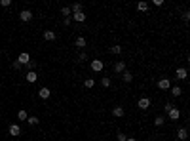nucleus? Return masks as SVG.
I'll list each match as a JSON object with an SVG mask.
<instances>
[{
  "instance_id": "4be33fe9",
  "label": "nucleus",
  "mask_w": 190,
  "mask_h": 141,
  "mask_svg": "<svg viewBox=\"0 0 190 141\" xmlns=\"http://www.w3.org/2000/svg\"><path fill=\"white\" fill-rule=\"evenodd\" d=\"M137 10H139V12H146V10H148V2H139V4H137Z\"/></svg>"
},
{
  "instance_id": "412c9836",
  "label": "nucleus",
  "mask_w": 190,
  "mask_h": 141,
  "mask_svg": "<svg viewBox=\"0 0 190 141\" xmlns=\"http://www.w3.org/2000/svg\"><path fill=\"white\" fill-rule=\"evenodd\" d=\"M17 118L21 120V122H25V120L29 118V116H27V111H23V109H21V111H19V113H17Z\"/></svg>"
},
{
  "instance_id": "f3484780",
  "label": "nucleus",
  "mask_w": 190,
  "mask_h": 141,
  "mask_svg": "<svg viewBox=\"0 0 190 141\" xmlns=\"http://www.w3.org/2000/svg\"><path fill=\"white\" fill-rule=\"evenodd\" d=\"M169 90H171V96L173 97H179L182 94V88L181 86H173V88H169Z\"/></svg>"
},
{
  "instance_id": "6e6552de",
  "label": "nucleus",
  "mask_w": 190,
  "mask_h": 141,
  "mask_svg": "<svg viewBox=\"0 0 190 141\" xmlns=\"http://www.w3.org/2000/svg\"><path fill=\"white\" fill-rule=\"evenodd\" d=\"M19 19H21V21H31V19H32V12H31V10H23L21 14H19Z\"/></svg>"
},
{
  "instance_id": "1a4fd4ad",
  "label": "nucleus",
  "mask_w": 190,
  "mask_h": 141,
  "mask_svg": "<svg viewBox=\"0 0 190 141\" xmlns=\"http://www.w3.org/2000/svg\"><path fill=\"white\" fill-rule=\"evenodd\" d=\"M19 133H21V128H19V124H10V135L17 137Z\"/></svg>"
},
{
  "instance_id": "7c9ffc66",
  "label": "nucleus",
  "mask_w": 190,
  "mask_h": 141,
  "mask_svg": "<svg viewBox=\"0 0 190 141\" xmlns=\"http://www.w3.org/2000/svg\"><path fill=\"white\" fill-rule=\"evenodd\" d=\"M0 4L4 6V8H8V6H12V0H0Z\"/></svg>"
},
{
  "instance_id": "f8f14e48",
  "label": "nucleus",
  "mask_w": 190,
  "mask_h": 141,
  "mask_svg": "<svg viewBox=\"0 0 190 141\" xmlns=\"http://www.w3.org/2000/svg\"><path fill=\"white\" fill-rule=\"evenodd\" d=\"M72 19H74V21H78V23H84L87 19V15L84 14V12H78V14H72Z\"/></svg>"
},
{
  "instance_id": "a211bd4d",
  "label": "nucleus",
  "mask_w": 190,
  "mask_h": 141,
  "mask_svg": "<svg viewBox=\"0 0 190 141\" xmlns=\"http://www.w3.org/2000/svg\"><path fill=\"white\" fill-rule=\"evenodd\" d=\"M122 78H124V82H127V84H129V82H133V74L129 73V71H124V73H122Z\"/></svg>"
},
{
  "instance_id": "a878e982",
  "label": "nucleus",
  "mask_w": 190,
  "mask_h": 141,
  "mask_svg": "<svg viewBox=\"0 0 190 141\" xmlns=\"http://www.w3.org/2000/svg\"><path fill=\"white\" fill-rule=\"evenodd\" d=\"M27 124H29V126H36V124H38V118H36V116H29V118H27Z\"/></svg>"
},
{
  "instance_id": "aec40b11",
  "label": "nucleus",
  "mask_w": 190,
  "mask_h": 141,
  "mask_svg": "<svg viewBox=\"0 0 190 141\" xmlns=\"http://www.w3.org/2000/svg\"><path fill=\"white\" fill-rule=\"evenodd\" d=\"M84 86H86L87 90H91V88L95 86V80H93V78H86V80H84Z\"/></svg>"
},
{
  "instance_id": "9b49d317",
  "label": "nucleus",
  "mask_w": 190,
  "mask_h": 141,
  "mask_svg": "<svg viewBox=\"0 0 190 141\" xmlns=\"http://www.w3.org/2000/svg\"><path fill=\"white\" fill-rule=\"evenodd\" d=\"M74 46H76V48H80V50H82V48H86V46H87V40H86V38H84V36H78L76 40H74Z\"/></svg>"
},
{
  "instance_id": "c756f323",
  "label": "nucleus",
  "mask_w": 190,
  "mask_h": 141,
  "mask_svg": "<svg viewBox=\"0 0 190 141\" xmlns=\"http://www.w3.org/2000/svg\"><path fill=\"white\" fill-rule=\"evenodd\" d=\"M173 107H175V105H173L171 101H167V103H165V107H163V109H165V113H169V111H171Z\"/></svg>"
},
{
  "instance_id": "393cba45",
  "label": "nucleus",
  "mask_w": 190,
  "mask_h": 141,
  "mask_svg": "<svg viewBox=\"0 0 190 141\" xmlns=\"http://www.w3.org/2000/svg\"><path fill=\"white\" fill-rule=\"evenodd\" d=\"M61 15H65V17H70V8H68V6H63V8H61Z\"/></svg>"
},
{
  "instance_id": "2eb2a0df",
  "label": "nucleus",
  "mask_w": 190,
  "mask_h": 141,
  "mask_svg": "<svg viewBox=\"0 0 190 141\" xmlns=\"http://www.w3.org/2000/svg\"><path fill=\"white\" fill-rule=\"evenodd\" d=\"M36 80H38V74L34 73V71H29V73H27V82L32 84V82H36Z\"/></svg>"
},
{
  "instance_id": "2f4dec72",
  "label": "nucleus",
  "mask_w": 190,
  "mask_h": 141,
  "mask_svg": "<svg viewBox=\"0 0 190 141\" xmlns=\"http://www.w3.org/2000/svg\"><path fill=\"white\" fill-rule=\"evenodd\" d=\"M70 23H72V17H65L63 19V25H67V27L70 25Z\"/></svg>"
},
{
  "instance_id": "ddd939ff",
  "label": "nucleus",
  "mask_w": 190,
  "mask_h": 141,
  "mask_svg": "<svg viewBox=\"0 0 190 141\" xmlns=\"http://www.w3.org/2000/svg\"><path fill=\"white\" fill-rule=\"evenodd\" d=\"M114 71H116L118 74H122L124 71H126V63H124V61H116V63H114Z\"/></svg>"
},
{
  "instance_id": "bb28decb",
  "label": "nucleus",
  "mask_w": 190,
  "mask_h": 141,
  "mask_svg": "<svg viewBox=\"0 0 190 141\" xmlns=\"http://www.w3.org/2000/svg\"><path fill=\"white\" fill-rule=\"evenodd\" d=\"M101 84H103V88H109L110 86V78L109 76H103V78H101Z\"/></svg>"
},
{
  "instance_id": "20e7f679",
  "label": "nucleus",
  "mask_w": 190,
  "mask_h": 141,
  "mask_svg": "<svg viewBox=\"0 0 190 141\" xmlns=\"http://www.w3.org/2000/svg\"><path fill=\"white\" fill-rule=\"evenodd\" d=\"M188 137V130L186 128H179L177 130V141H185Z\"/></svg>"
},
{
  "instance_id": "9d476101",
  "label": "nucleus",
  "mask_w": 190,
  "mask_h": 141,
  "mask_svg": "<svg viewBox=\"0 0 190 141\" xmlns=\"http://www.w3.org/2000/svg\"><path fill=\"white\" fill-rule=\"evenodd\" d=\"M177 78H179V80H185V78L186 76H188V71H186V69L185 67H179V69H177Z\"/></svg>"
},
{
  "instance_id": "4468645a",
  "label": "nucleus",
  "mask_w": 190,
  "mask_h": 141,
  "mask_svg": "<svg viewBox=\"0 0 190 141\" xmlns=\"http://www.w3.org/2000/svg\"><path fill=\"white\" fill-rule=\"evenodd\" d=\"M112 114L116 116V118H122L124 114H126V111H124V107H114V109H112Z\"/></svg>"
},
{
  "instance_id": "5701e85b",
  "label": "nucleus",
  "mask_w": 190,
  "mask_h": 141,
  "mask_svg": "<svg viewBox=\"0 0 190 141\" xmlns=\"http://www.w3.org/2000/svg\"><path fill=\"white\" fill-rule=\"evenodd\" d=\"M163 122H165V118H163V116H156V118H154V126H163Z\"/></svg>"
},
{
  "instance_id": "c85d7f7f",
  "label": "nucleus",
  "mask_w": 190,
  "mask_h": 141,
  "mask_svg": "<svg viewBox=\"0 0 190 141\" xmlns=\"http://www.w3.org/2000/svg\"><path fill=\"white\" fill-rule=\"evenodd\" d=\"M12 69H14V71H19V69H21V63H19V61H12Z\"/></svg>"
},
{
  "instance_id": "b1692460",
  "label": "nucleus",
  "mask_w": 190,
  "mask_h": 141,
  "mask_svg": "<svg viewBox=\"0 0 190 141\" xmlns=\"http://www.w3.org/2000/svg\"><path fill=\"white\" fill-rule=\"evenodd\" d=\"M110 54H114V55L122 54V46H110Z\"/></svg>"
},
{
  "instance_id": "f257e3e1",
  "label": "nucleus",
  "mask_w": 190,
  "mask_h": 141,
  "mask_svg": "<svg viewBox=\"0 0 190 141\" xmlns=\"http://www.w3.org/2000/svg\"><path fill=\"white\" fill-rule=\"evenodd\" d=\"M103 67H105V61H101V59H93V61H91V71H93V73H101Z\"/></svg>"
},
{
  "instance_id": "473e14b6",
  "label": "nucleus",
  "mask_w": 190,
  "mask_h": 141,
  "mask_svg": "<svg viewBox=\"0 0 190 141\" xmlns=\"http://www.w3.org/2000/svg\"><path fill=\"white\" fill-rule=\"evenodd\" d=\"M78 59H80V61H86V59H87V54H84V52H82V54L78 55Z\"/></svg>"
},
{
  "instance_id": "423d86ee",
  "label": "nucleus",
  "mask_w": 190,
  "mask_h": 141,
  "mask_svg": "<svg viewBox=\"0 0 190 141\" xmlns=\"http://www.w3.org/2000/svg\"><path fill=\"white\" fill-rule=\"evenodd\" d=\"M169 120H179V116H181V111H179V107H173L171 111L167 113Z\"/></svg>"
},
{
  "instance_id": "cd10ccee",
  "label": "nucleus",
  "mask_w": 190,
  "mask_h": 141,
  "mask_svg": "<svg viewBox=\"0 0 190 141\" xmlns=\"http://www.w3.org/2000/svg\"><path fill=\"white\" fill-rule=\"evenodd\" d=\"M126 139H127V135H126V133L118 132V135H116V141H126Z\"/></svg>"
},
{
  "instance_id": "7ed1b4c3",
  "label": "nucleus",
  "mask_w": 190,
  "mask_h": 141,
  "mask_svg": "<svg viewBox=\"0 0 190 141\" xmlns=\"http://www.w3.org/2000/svg\"><path fill=\"white\" fill-rule=\"evenodd\" d=\"M158 88L165 91V90H169V88H171V82H169L167 78H160V80H158Z\"/></svg>"
},
{
  "instance_id": "f03ea898",
  "label": "nucleus",
  "mask_w": 190,
  "mask_h": 141,
  "mask_svg": "<svg viewBox=\"0 0 190 141\" xmlns=\"http://www.w3.org/2000/svg\"><path fill=\"white\" fill-rule=\"evenodd\" d=\"M137 107H139L141 111H146L150 107V99H148V97H141V99L137 101Z\"/></svg>"
},
{
  "instance_id": "f704fd0d",
  "label": "nucleus",
  "mask_w": 190,
  "mask_h": 141,
  "mask_svg": "<svg viewBox=\"0 0 190 141\" xmlns=\"http://www.w3.org/2000/svg\"><path fill=\"white\" fill-rule=\"evenodd\" d=\"M126 141H137V139H135V137H127Z\"/></svg>"
},
{
  "instance_id": "6ab92c4d",
  "label": "nucleus",
  "mask_w": 190,
  "mask_h": 141,
  "mask_svg": "<svg viewBox=\"0 0 190 141\" xmlns=\"http://www.w3.org/2000/svg\"><path fill=\"white\" fill-rule=\"evenodd\" d=\"M55 36L57 34L53 31H44V40H55Z\"/></svg>"
},
{
  "instance_id": "39448f33",
  "label": "nucleus",
  "mask_w": 190,
  "mask_h": 141,
  "mask_svg": "<svg viewBox=\"0 0 190 141\" xmlns=\"http://www.w3.org/2000/svg\"><path fill=\"white\" fill-rule=\"evenodd\" d=\"M17 61H19L21 65H29V63H31V55H29L27 52H23V54H19Z\"/></svg>"
},
{
  "instance_id": "0eeeda50",
  "label": "nucleus",
  "mask_w": 190,
  "mask_h": 141,
  "mask_svg": "<svg viewBox=\"0 0 190 141\" xmlns=\"http://www.w3.org/2000/svg\"><path fill=\"white\" fill-rule=\"evenodd\" d=\"M50 96H51L50 88H40V90H38V97H40V99H48Z\"/></svg>"
},
{
  "instance_id": "72a5a7b5",
  "label": "nucleus",
  "mask_w": 190,
  "mask_h": 141,
  "mask_svg": "<svg viewBox=\"0 0 190 141\" xmlns=\"http://www.w3.org/2000/svg\"><path fill=\"white\" fill-rule=\"evenodd\" d=\"M182 19H185V21H188V19H190V14H188V10H186L185 14H182Z\"/></svg>"
},
{
  "instance_id": "dca6fc26",
  "label": "nucleus",
  "mask_w": 190,
  "mask_h": 141,
  "mask_svg": "<svg viewBox=\"0 0 190 141\" xmlns=\"http://www.w3.org/2000/svg\"><path fill=\"white\" fill-rule=\"evenodd\" d=\"M70 8V14H78V12H82V4L80 2H74L72 6H68Z\"/></svg>"
}]
</instances>
